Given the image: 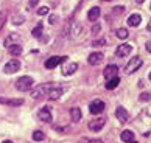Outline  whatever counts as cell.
I'll use <instances>...</instances> for the list:
<instances>
[{"label": "cell", "instance_id": "obj_1", "mask_svg": "<svg viewBox=\"0 0 151 143\" xmlns=\"http://www.w3.org/2000/svg\"><path fill=\"white\" fill-rule=\"evenodd\" d=\"M55 86H56L55 82H44V84H39V86H36L35 89L31 90V97H33V98H36V100H37V98L45 97Z\"/></svg>", "mask_w": 151, "mask_h": 143}, {"label": "cell", "instance_id": "obj_2", "mask_svg": "<svg viewBox=\"0 0 151 143\" xmlns=\"http://www.w3.org/2000/svg\"><path fill=\"white\" fill-rule=\"evenodd\" d=\"M35 84V79L31 78V76H20V78L16 81V89L17 90H30V87Z\"/></svg>", "mask_w": 151, "mask_h": 143}, {"label": "cell", "instance_id": "obj_3", "mask_svg": "<svg viewBox=\"0 0 151 143\" xmlns=\"http://www.w3.org/2000/svg\"><path fill=\"white\" fill-rule=\"evenodd\" d=\"M140 67H142V59L139 56H134L126 64V73H134V72H137Z\"/></svg>", "mask_w": 151, "mask_h": 143}, {"label": "cell", "instance_id": "obj_4", "mask_svg": "<svg viewBox=\"0 0 151 143\" xmlns=\"http://www.w3.org/2000/svg\"><path fill=\"white\" fill-rule=\"evenodd\" d=\"M19 69H20V62L17 61V59H11V61H8L6 64H5L3 73L13 75V73H16V72H19Z\"/></svg>", "mask_w": 151, "mask_h": 143}, {"label": "cell", "instance_id": "obj_5", "mask_svg": "<svg viewBox=\"0 0 151 143\" xmlns=\"http://www.w3.org/2000/svg\"><path fill=\"white\" fill-rule=\"evenodd\" d=\"M104 107H106L104 101H101V100H93V101L91 103V106H89V111H91V114H93V115H98V114H101V112L104 111Z\"/></svg>", "mask_w": 151, "mask_h": 143}, {"label": "cell", "instance_id": "obj_6", "mask_svg": "<svg viewBox=\"0 0 151 143\" xmlns=\"http://www.w3.org/2000/svg\"><path fill=\"white\" fill-rule=\"evenodd\" d=\"M104 123H106V118H104V117L93 118L92 122H89V129L93 131V132H98V131H101V129H103Z\"/></svg>", "mask_w": 151, "mask_h": 143}, {"label": "cell", "instance_id": "obj_7", "mask_svg": "<svg viewBox=\"0 0 151 143\" xmlns=\"http://www.w3.org/2000/svg\"><path fill=\"white\" fill-rule=\"evenodd\" d=\"M64 92H65V87H63V86H55L53 89L47 93V97H48V100L56 101V100H58V98H59L61 95H63Z\"/></svg>", "mask_w": 151, "mask_h": 143}, {"label": "cell", "instance_id": "obj_8", "mask_svg": "<svg viewBox=\"0 0 151 143\" xmlns=\"http://www.w3.org/2000/svg\"><path fill=\"white\" fill-rule=\"evenodd\" d=\"M67 58L64 56H52V58H48L47 61H45V69H55V67H58V65L61 62H64Z\"/></svg>", "mask_w": 151, "mask_h": 143}, {"label": "cell", "instance_id": "obj_9", "mask_svg": "<svg viewBox=\"0 0 151 143\" xmlns=\"http://www.w3.org/2000/svg\"><path fill=\"white\" fill-rule=\"evenodd\" d=\"M131 51H132V45H129V44H122V45L117 47L115 54H117L119 58H125V56H128Z\"/></svg>", "mask_w": 151, "mask_h": 143}, {"label": "cell", "instance_id": "obj_10", "mask_svg": "<svg viewBox=\"0 0 151 143\" xmlns=\"http://www.w3.org/2000/svg\"><path fill=\"white\" fill-rule=\"evenodd\" d=\"M24 103H25L24 98H2L0 97V104H6V106L17 107V106H22Z\"/></svg>", "mask_w": 151, "mask_h": 143}, {"label": "cell", "instance_id": "obj_11", "mask_svg": "<svg viewBox=\"0 0 151 143\" xmlns=\"http://www.w3.org/2000/svg\"><path fill=\"white\" fill-rule=\"evenodd\" d=\"M117 75H119V65L111 64V65H108V67H104L103 76L106 79H111V78H114V76H117Z\"/></svg>", "mask_w": 151, "mask_h": 143}, {"label": "cell", "instance_id": "obj_12", "mask_svg": "<svg viewBox=\"0 0 151 143\" xmlns=\"http://www.w3.org/2000/svg\"><path fill=\"white\" fill-rule=\"evenodd\" d=\"M20 41V36L17 34V33H9V34L5 37V42H3V45L5 47H11V45H14V44H17Z\"/></svg>", "mask_w": 151, "mask_h": 143}, {"label": "cell", "instance_id": "obj_13", "mask_svg": "<svg viewBox=\"0 0 151 143\" xmlns=\"http://www.w3.org/2000/svg\"><path fill=\"white\" fill-rule=\"evenodd\" d=\"M115 117L120 120L122 123H126L128 122V117H129V114H128V111L123 106H117L115 109Z\"/></svg>", "mask_w": 151, "mask_h": 143}, {"label": "cell", "instance_id": "obj_14", "mask_svg": "<svg viewBox=\"0 0 151 143\" xmlns=\"http://www.w3.org/2000/svg\"><path fill=\"white\" fill-rule=\"evenodd\" d=\"M103 61V53H100V51H95V53H91L89 54V58H87V62L91 64V65H97Z\"/></svg>", "mask_w": 151, "mask_h": 143}, {"label": "cell", "instance_id": "obj_15", "mask_svg": "<svg viewBox=\"0 0 151 143\" xmlns=\"http://www.w3.org/2000/svg\"><path fill=\"white\" fill-rule=\"evenodd\" d=\"M39 118L42 120V122H45V123H52V112H50V109L48 107H44L39 111Z\"/></svg>", "mask_w": 151, "mask_h": 143}, {"label": "cell", "instance_id": "obj_16", "mask_svg": "<svg viewBox=\"0 0 151 143\" xmlns=\"http://www.w3.org/2000/svg\"><path fill=\"white\" fill-rule=\"evenodd\" d=\"M81 30H83L81 24H78V22H75V20L70 24V36L72 37H78L81 34Z\"/></svg>", "mask_w": 151, "mask_h": 143}, {"label": "cell", "instance_id": "obj_17", "mask_svg": "<svg viewBox=\"0 0 151 143\" xmlns=\"http://www.w3.org/2000/svg\"><path fill=\"white\" fill-rule=\"evenodd\" d=\"M76 70H78V64L76 62H70V64H67L65 67H63V75H65V76L73 75Z\"/></svg>", "mask_w": 151, "mask_h": 143}, {"label": "cell", "instance_id": "obj_18", "mask_svg": "<svg viewBox=\"0 0 151 143\" xmlns=\"http://www.w3.org/2000/svg\"><path fill=\"white\" fill-rule=\"evenodd\" d=\"M100 13H101V11H100V8L98 6H93V8H91L89 9V13H87V19L91 20V22H95L98 17H100Z\"/></svg>", "mask_w": 151, "mask_h": 143}, {"label": "cell", "instance_id": "obj_19", "mask_svg": "<svg viewBox=\"0 0 151 143\" xmlns=\"http://www.w3.org/2000/svg\"><path fill=\"white\" fill-rule=\"evenodd\" d=\"M126 22H128V25H129V26H137L142 22V17H140V14H131Z\"/></svg>", "mask_w": 151, "mask_h": 143}, {"label": "cell", "instance_id": "obj_20", "mask_svg": "<svg viewBox=\"0 0 151 143\" xmlns=\"http://www.w3.org/2000/svg\"><path fill=\"white\" fill-rule=\"evenodd\" d=\"M70 117H72V122L78 123V122L81 120V117H83L81 109H80V107H73V109H70Z\"/></svg>", "mask_w": 151, "mask_h": 143}, {"label": "cell", "instance_id": "obj_21", "mask_svg": "<svg viewBox=\"0 0 151 143\" xmlns=\"http://www.w3.org/2000/svg\"><path fill=\"white\" fill-rule=\"evenodd\" d=\"M119 84H120V78H119V76H114V78L108 79V82H106V89H108V90H112V89H115Z\"/></svg>", "mask_w": 151, "mask_h": 143}, {"label": "cell", "instance_id": "obj_22", "mask_svg": "<svg viewBox=\"0 0 151 143\" xmlns=\"http://www.w3.org/2000/svg\"><path fill=\"white\" fill-rule=\"evenodd\" d=\"M8 50L11 56H19V54H22V45L20 44H14V45L8 47Z\"/></svg>", "mask_w": 151, "mask_h": 143}, {"label": "cell", "instance_id": "obj_23", "mask_svg": "<svg viewBox=\"0 0 151 143\" xmlns=\"http://www.w3.org/2000/svg\"><path fill=\"white\" fill-rule=\"evenodd\" d=\"M122 140L123 142L134 140V132H132V131H123V132H122Z\"/></svg>", "mask_w": 151, "mask_h": 143}, {"label": "cell", "instance_id": "obj_24", "mask_svg": "<svg viewBox=\"0 0 151 143\" xmlns=\"http://www.w3.org/2000/svg\"><path fill=\"white\" fill-rule=\"evenodd\" d=\"M115 36L119 37V39H126L128 37V30L126 28H119L115 31Z\"/></svg>", "mask_w": 151, "mask_h": 143}, {"label": "cell", "instance_id": "obj_25", "mask_svg": "<svg viewBox=\"0 0 151 143\" xmlns=\"http://www.w3.org/2000/svg\"><path fill=\"white\" fill-rule=\"evenodd\" d=\"M33 139H35V142H42L45 139V134H44L42 131H35V132H33Z\"/></svg>", "mask_w": 151, "mask_h": 143}, {"label": "cell", "instance_id": "obj_26", "mask_svg": "<svg viewBox=\"0 0 151 143\" xmlns=\"http://www.w3.org/2000/svg\"><path fill=\"white\" fill-rule=\"evenodd\" d=\"M42 30H44L42 24H37V25L35 26V30H33V33H31V34L35 36V37H41V34H42Z\"/></svg>", "mask_w": 151, "mask_h": 143}, {"label": "cell", "instance_id": "obj_27", "mask_svg": "<svg viewBox=\"0 0 151 143\" xmlns=\"http://www.w3.org/2000/svg\"><path fill=\"white\" fill-rule=\"evenodd\" d=\"M24 22H25V17H24V16H20V14L13 17V25H22Z\"/></svg>", "mask_w": 151, "mask_h": 143}, {"label": "cell", "instance_id": "obj_28", "mask_svg": "<svg viewBox=\"0 0 151 143\" xmlns=\"http://www.w3.org/2000/svg\"><path fill=\"white\" fill-rule=\"evenodd\" d=\"M48 14V8L47 6H41L37 9V16H47Z\"/></svg>", "mask_w": 151, "mask_h": 143}, {"label": "cell", "instance_id": "obj_29", "mask_svg": "<svg viewBox=\"0 0 151 143\" xmlns=\"http://www.w3.org/2000/svg\"><path fill=\"white\" fill-rule=\"evenodd\" d=\"M104 44H106V39H98V41H93L92 45H93V47H103Z\"/></svg>", "mask_w": 151, "mask_h": 143}, {"label": "cell", "instance_id": "obj_30", "mask_svg": "<svg viewBox=\"0 0 151 143\" xmlns=\"http://www.w3.org/2000/svg\"><path fill=\"white\" fill-rule=\"evenodd\" d=\"M80 143H103L100 139H92V140H87V139H81Z\"/></svg>", "mask_w": 151, "mask_h": 143}, {"label": "cell", "instance_id": "obj_31", "mask_svg": "<svg viewBox=\"0 0 151 143\" xmlns=\"http://www.w3.org/2000/svg\"><path fill=\"white\" fill-rule=\"evenodd\" d=\"M139 100L140 101H148V100H151V95L150 93H142V95L139 97Z\"/></svg>", "mask_w": 151, "mask_h": 143}, {"label": "cell", "instance_id": "obj_32", "mask_svg": "<svg viewBox=\"0 0 151 143\" xmlns=\"http://www.w3.org/2000/svg\"><path fill=\"white\" fill-rule=\"evenodd\" d=\"M123 11H125V8H123V6H115V8H112V13H114V14H122Z\"/></svg>", "mask_w": 151, "mask_h": 143}, {"label": "cell", "instance_id": "obj_33", "mask_svg": "<svg viewBox=\"0 0 151 143\" xmlns=\"http://www.w3.org/2000/svg\"><path fill=\"white\" fill-rule=\"evenodd\" d=\"M5 20H6V16H5V13H2V11H0V28L3 26Z\"/></svg>", "mask_w": 151, "mask_h": 143}, {"label": "cell", "instance_id": "obj_34", "mask_svg": "<svg viewBox=\"0 0 151 143\" xmlns=\"http://www.w3.org/2000/svg\"><path fill=\"white\" fill-rule=\"evenodd\" d=\"M48 22H50V24H52V25H55V24H58V16H50V19H48Z\"/></svg>", "mask_w": 151, "mask_h": 143}, {"label": "cell", "instance_id": "obj_35", "mask_svg": "<svg viewBox=\"0 0 151 143\" xmlns=\"http://www.w3.org/2000/svg\"><path fill=\"white\" fill-rule=\"evenodd\" d=\"M100 28H101V26H100V25L97 24V25H95V26H93V28H92V34H97V33L100 31Z\"/></svg>", "mask_w": 151, "mask_h": 143}, {"label": "cell", "instance_id": "obj_36", "mask_svg": "<svg viewBox=\"0 0 151 143\" xmlns=\"http://www.w3.org/2000/svg\"><path fill=\"white\" fill-rule=\"evenodd\" d=\"M37 3H39V0H30V2H28V6L33 8V6H36Z\"/></svg>", "mask_w": 151, "mask_h": 143}, {"label": "cell", "instance_id": "obj_37", "mask_svg": "<svg viewBox=\"0 0 151 143\" xmlns=\"http://www.w3.org/2000/svg\"><path fill=\"white\" fill-rule=\"evenodd\" d=\"M145 47H147V50L151 53V41H148V42H147V45H145Z\"/></svg>", "mask_w": 151, "mask_h": 143}, {"label": "cell", "instance_id": "obj_38", "mask_svg": "<svg viewBox=\"0 0 151 143\" xmlns=\"http://www.w3.org/2000/svg\"><path fill=\"white\" fill-rule=\"evenodd\" d=\"M147 30H148V31L151 33V22H150V24H148V26H147Z\"/></svg>", "mask_w": 151, "mask_h": 143}, {"label": "cell", "instance_id": "obj_39", "mask_svg": "<svg viewBox=\"0 0 151 143\" xmlns=\"http://www.w3.org/2000/svg\"><path fill=\"white\" fill-rule=\"evenodd\" d=\"M136 2H137V3H139V5H142V3H143V2H145V0H136Z\"/></svg>", "mask_w": 151, "mask_h": 143}, {"label": "cell", "instance_id": "obj_40", "mask_svg": "<svg viewBox=\"0 0 151 143\" xmlns=\"http://www.w3.org/2000/svg\"><path fill=\"white\" fill-rule=\"evenodd\" d=\"M3 143H13V142H9V140H5Z\"/></svg>", "mask_w": 151, "mask_h": 143}, {"label": "cell", "instance_id": "obj_41", "mask_svg": "<svg viewBox=\"0 0 151 143\" xmlns=\"http://www.w3.org/2000/svg\"><path fill=\"white\" fill-rule=\"evenodd\" d=\"M128 143H137V142H132V140H131V142H128Z\"/></svg>", "mask_w": 151, "mask_h": 143}, {"label": "cell", "instance_id": "obj_42", "mask_svg": "<svg viewBox=\"0 0 151 143\" xmlns=\"http://www.w3.org/2000/svg\"><path fill=\"white\" fill-rule=\"evenodd\" d=\"M150 81H151V72H150Z\"/></svg>", "mask_w": 151, "mask_h": 143}, {"label": "cell", "instance_id": "obj_43", "mask_svg": "<svg viewBox=\"0 0 151 143\" xmlns=\"http://www.w3.org/2000/svg\"><path fill=\"white\" fill-rule=\"evenodd\" d=\"M103 2H111V0H103Z\"/></svg>", "mask_w": 151, "mask_h": 143}]
</instances>
